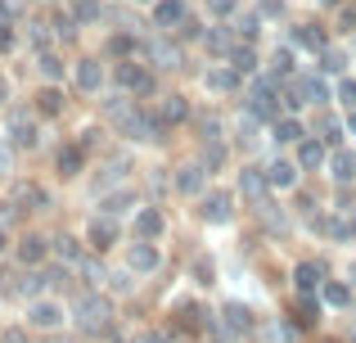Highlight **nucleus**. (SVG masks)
<instances>
[{
    "instance_id": "obj_1",
    "label": "nucleus",
    "mask_w": 356,
    "mask_h": 343,
    "mask_svg": "<svg viewBox=\"0 0 356 343\" xmlns=\"http://www.w3.org/2000/svg\"><path fill=\"white\" fill-rule=\"evenodd\" d=\"M77 326L81 335H104L108 326H113V303L104 298V294H77Z\"/></svg>"
},
{
    "instance_id": "obj_2",
    "label": "nucleus",
    "mask_w": 356,
    "mask_h": 343,
    "mask_svg": "<svg viewBox=\"0 0 356 343\" xmlns=\"http://www.w3.org/2000/svg\"><path fill=\"white\" fill-rule=\"evenodd\" d=\"M113 77H118V86H122V90H131V95H149V90H154V68H149V63L122 59Z\"/></svg>"
},
{
    "instance_id": "obj_3",
    "label": "nucleus",
    "mask_w": 356,
    "mask_h": 343,
    "mask_svg": "<svg viewBox=\"0 0 356 343\" xmlns=\"http://www.w3.org/2000/svg\"><path fill=\"white\" fill-rule=\"evenodd\" d=\"M36 118L32 113H23V109H14V113H9V150H36Z\"/></svg>"
},
{
    "instance_id": "obj_4",
    "label": "nucleus",
    "mask_w": 356,
    "mask_h": 343,
    "mask_svg": "<svg viewBox=\"0 0 356 343\" xmlns=\"http://www.w3.org/2000/svg\"><path fill=\"white\" fill-rule=\"evenodd\" d=\"M63 326V308L54 298H32L27 308V330H59Z\"/></svg>"
},
{
    "instance_id": "obj_5",
    "label": "nucleus",
    "mask_w": 356,
    "mask_h": 343,
    "mask_svg": "<svg viewBox=\"0 0 356 343\" xmlns=\"http://www.w3.org/2000/svg\"><path fill=\"white\" fill-rule=\"evenodd\" d=\"M145 59H149V68H181V45L176 41H167V36H154V41L145 45Z\"/></svg>"
},
{
    "instance_id": "obj_6",
    "label": "nucleus",
    "mask_w": 356,
    "mask_h": 343,
    "mask_svg": "<svg viewBox=\"0 0 356 343\" xmlns=\"http://www.w3.org/2000/svg\"><path fill=\"white\" fill-rule=\"evenodd\" d=\"M302 168H298V159H270L266 163V185L270 190H293Z\"/></svg>"
},
{
    "instance_id": "obj_7",
    "label": "nucleus",
    "mask_w": 356,
    "mask_h": 343,
    "mask_svg": "<svg viewBox=\"0 0 356 343\" xmlns=\"http://www.w3.org/2000/svg\"><path fill=\"white\" fill-rule=\"evenodd\" d=\"M325 163H330V145L321 136H302L298 141V168L312 172V168H325Z\"/></svg>"
},
{
    "instance_id": "obj_8",
    "label": "nucleus",
    "mask_w": 356,
    "mask_h": 343,
    "mask_svg": "<svg viewBox=\"0 0 356 343\" xmlns=\"http://www.w3.org/2000/svg\"><path fill=\"white\" fill-rule=\"evenodd\" d=\"M185 18H190V5H185V0H154V27L172 32V27H181Z\"/></svg>"
},
{
    "instance_id": "obj_9",
    "label": "nucleus",
    "mask_w": 356,
    "mask_h": 343,
    "mask_svg": "<svg viewBox=\"0 0 356 343\" xmlns=\"http://www.w3.org/2000/svg\"><path fill=\"white\" fill-rule=\"evenodd\" d=\"M203 217H208L212 226H226V221L235 217V199H230L226 190H212L208 199H203Z\"/></svg>"
},
{
    "instance_id": "obj_10",
    "label": "nucleus",
    "mask_w": 356,
    "mask_h": 343,
    "mask_svg": "<svg viewBox=\"0 0 356 343\" xmlns=\"http://www.w3.org/2000/svg\"><path fill=\"white\" fill-rule=\"evenodd\" d=\"M158 262H163V257H158V248L149 244V239H136V244L127 248V266H131V271H140V276L158 271Z\"/></svg>"
},
{
    "instance_id": "obj_11",
    "label": "nucleus",
    "mask_w": 356,
    "mask_h": 343,
    "mask_svg": "<svg viewBox=\"0 0 356 343\" xmlns=\"http://www.w3.org/2000/svg\"><path fill=\"white\" fill-rule=\"evenodd\" d=\"M86 239H90V248H99V253H104V248H113L118 244V217H104V212H99V217L90 221Z\"/></svg>"
},
{
    "instance_id": "obj_12",
    "label": "nucleus",
    "mask_w": 356,
    "mask_h": 343,
    "mask_svg": "<svg viewBox=\"0 0 356 343\" xmlns=\"http://www.w3.org/2000/svg\"><path fill=\"white\" fill-rule=\"evenodd\" d=\"M203 50H208V54H221V59H226V54L235 50V27H230V23L208 27V32H203Z\"/></svg>"
},
{
    "instance_id": "obj_13",
    "label": "nucleus",
    "mask_w": 356,
    "mask_h": 343,
    "mask_svg": "<svg viewBox=\"0 0 356 343\" xmlns=\"http://www.w3.org/2000/svg\"><path fill=\"white\" fill-rule=\"evenodd\" d=\"M325 168H330V176L339 185H348V181H356V154L343 150V145H334V154H330V163H325Z\"/></svg>"
},
{
    "instance_id": "obj_14",
    "label": "nucleus",
    "mask_w": 356,
    "mask_h": 343,
    "mask_svg": "<svg viewBox=\"0 0 356 343\" xmlns=\"http://www.w3.org/2000/svg\"><path fill=\"white\" fill-rule=\"evenodd\" d=\"M203 185H208V168H203V163H185V168H176V190H181V194H203Z\"/></svg>"
},
{
    "instance_id": "obj_15",
    "label": "nucleus",
    "mask_w": 356,
    "mask_h": 343,
    "mask_svg": "<svg viewBox=\"0 0 356 343\" xmlns=\"http://www.w3.org/2000/svg\"><path fill=\"white\" fill-rule=\"evenodd\" d=\"M14 199H18V208H23V212L50 208V194H45L41 185H32V181H18V185H14Z\"/></svg>"
},
{
    "instance_id": "obj_16",
    "label": "nucleus",
    "mask_w": 356,
    "mask_h": 343,
    "mask_svg": "<svg viewBox=\"0 0 356 343\" xmlns=\"http://www.w3.org/2000/svg\"><path fill=\"white\" fill-rule=\"evenodd\" d=\"M45 257H50V244H45L41 235H23L18 239V262L23 266H41Z\"/></svg>"
},
{
    "instance_id": "obj_17",
    "label": "nucleus",
    "mask_w": 356,
    "mask_h": 343,
    "mask_svg": "<svg viewBox=\"0 0 356 343\" xmlns=\"http://www.w3.org/2000/svg\"><path fill=\"white\" fill-rule=\"evenodd\" d=\"M190 118V99L185 95H163V104H158V122L163 127H176Z\"/></svg>"
},
{
    "instance_id": "obj_18",
    "label": "nucleus",
    "mask_w": 356,
    "mask_h": 343,
    "mask_svg": "<svg viewBox=\"0 0 356 343\" xmlns=\"http://www.w3.org/2000/svg\"><path fill=\"white\" fill-rule=\"evenodd\" d=\"M239 190H243V199H252V203H266V172H257V168H243L239 172Z\"/></svg>"
},
{
    "instance_id": "obj_19",
    "label": "nucleus",
    "mask_w": 356,
    "mask_h": 343,
    "mask_svg": "<svg viewBox=\"0 0 356 343\" xmlns=\"http://www.w3.org/2000/svg\"><path fill=\"white\" fill-rule=\"evenodd\" d=\"M221 326H226V335H248V330H252V312L243 308V303H226Z\"/></svg>"
},
{
    "instance_id": "obj_20",
    "label": "nucleus",
    "mask_w": 356,
    "mask_h": 343,
    "mask_svg": "<svg viewBox=\"0 0 356 343\" xmlns=\"http://www.w3.org/2000/svg\"><path fill=\"white\" fill-rule=\"evenodd\" d=\"M77 86L86 90V95H95V90L104 86V63L99 59H81L77 63Z\"/></svg>"
},
{
    "instance_id": "obj_21",
    "label": "nucleus",
    "mask_w": 356,
    "mask_h": 343,
    "mask_svg": "<svg viewBox=\"0 0 356 343\" xmlns=\"http://www.w3.org/2000/svg\"><path fill=\"white\" fill-rule=\"evenodd\" d=\"M203 86L217 90V95H226V90L239 86V72H235V68H221V63H212V68L203 72Z\"/></svg>"
},
{
    "instance_id": "obj_22",
    "label": "nucleus",
    "mask_w": 356,
    "mask_h": 343,
    "mask_svg": "<svg viewBox=\"0 0 356 343\" xmlns=\"http://www.w3.org/2000/svg\"><path fill=\"white\" fill-rule=\"evenodd\" d=\"M270 136H275L280 145H298V141H302L307 131H302V122H298L293 113H280L275 122H270Z\"/></svg>"
},
{
    "instance_id": "obj_23",
    "label": "nucleus",
    "mask_w": 356,
    "mask_h": 343,
    "mask_svg": "<svg viewBox=\"0 0 356 343\" xmlns=\"http://www.w3.org/2000/svg\"><path fill=\"white\" fill-rule=\"evenodd\" d=\"M293 285H298V294H316V289L325 285V266H321V262H302V266L293 271Z\"/></svg>"
},
{
    "instance_id": "obj_24",
    "label": "nucleus",
    "mask_w": 356,
    "mask_h": 343,
    "mask_svg": "<svg viewBox=\"0 0 356 343\" xmlns=\"http://www.w3.org/2000/svg\"><path fill=\"white\" fill-rule=\"evenodd\" d=\"M54 168H59V176H77L86 168V150H81V145H63L59 159H54Z\"/></svg>"
},
{
    "instance_id": "obj_25",
    "label": "nucleus",
    "mask_w": 356,
    "mask_h": 343,
    "mask_svg": "<svg viewBox=\"0 0 356 343\" xmlns=\"http://www.w3.org/2000/svg\"><path fill=\"white\" fill-rule=\"evenodd\" d=\"M293 41L302 45V50H316V54H321L325 45H330V36H325L316 23H298V27H293Z\"/></svg>"
},
{
    "instance_id": "obj_26",
    "label": "nucleus",
    "mask_w": 356,
    "mask_h": 343,
    "mask_svg": "<svg viewBox=\"0 0 356 343\" xmlns=\"http://www.w3.org/2000/svg\"><path fill=\"white\" fill-rule=\"evenodd\" d=\"M136 235L140 239H158L163 235V212L158 208H140L136 212Z\"/></svg>"
},
{
    "instance_id": "obj_27",
    "label": "nucleus",
    "mask_w": 356,
    "mask_h": 343,
    "mask_svg": "<svg viewBox=\"0 0 356 343\" xmlns=\"http://www.w3.org/2000/svg\"><path fill=\"white\" fill-rule=\"evenodd\" d=\"M36 113H41V118H59L63 113V90L45 86L41 95H36Z\"/></svg>"
},
{
    "instance_id": "obj_28",
    "label": "nucleus",
    "mask_w": 356,
    "mask_h": 343,
    "mask_svg": "<svg viewBox=\"0 0 356 343\" xmlns=\"http://www.w3.org/2000/svg\"><path fill=\"white\" fill-rule=\"evenodd\" d=\"M226 59H230V68H235V72H248V77L257 72V50H252V45H235Z\"/></svg>"
},
{
    "instance_id": "obj_29",
    "label": "nucleus",
    "mask_w": 356,
    "mask_h": 343,
    "mask_svg": "<svg viewBox=\"0 0 356 343\" xmlns=\"http://www.w3.org/2000/svg\"><path fill=\"white\" fill-rule=\"evenodd\" d=\"M131 203H136V194H131V190H118V194H104V199H99V212H104V217H122Z\"/></svg>"
},
{
    "instance_id": "obj_30",
    "label": "nucleus",
    "mask_w": 356,
    "mask_h": 343,
    "mask_svg": "<svg viewBox=\"0 0 356 343\" xmlns=\"http://www.w3.org/2000/svg\"><path fill=\"white\" fill-rule=\"evenodd\" d=\"M321 294H325L330 308H348V303H352V285H343V280H325Z\"/></svg>"
},
{
    "instance_id": "obj_31",
    "label": "nucleus",
    "mask_w": 356,
    "mask_h": 343,
    "mask_svg": "<svg viewBox=\"0 0 356 343\" xmlns=\"http://www.w3.org/2000/svg\"><path fill=\"white\" fill-rule=\"evenodd\" d=\"M343 68H348V54H343L339 45H325V50H321V72H330V77H339Z\"/></svg>"
},
{
    "instance_id": "obj_32",
    "label": "nucleus",
    "mask_w": 356,
    "mask_h": 343,
    "mask_svg": "<svg viewBox=\"0 0 356 343\" xmlns=\"http://www.w3.org/2000/svg\"><path fill=\"white\" fill-rule=\"evenodd\" d=\"M50 253H59L63 262H81V257H86V253H81V244H77L72 235H59V239L50 244Z\"/></svg>"
},
{
    "instance_id": "obj_33",
    "label": "nucleus",
    "mask_w": 356,
    "mask_h": 343,
    "mask_svg": "<svg viewBox=\"0 0 356 343\" xmlns=\"http://www.w3.org/2000/svg\"><path fill=\"white\" fill-rule=\"evenodd\" d=\"M316 127H321V141L325 145H339L343 131H348V122H339V118H316Z\"/></svg>"
},
{
    "instance_id": "obj_34",
    "label": "nucleus",
    "mask_w": 356,
    "mask_h": 343,
    "mask_svg": "<svg viewBox=\"0 0 356 343\" xmlns=\"http://www.w3.org/2000/svg\"><path fill=\"white\" fill-rule=\"evenodd\" d=\"M221 163H226V145H221V141H203V168L217 172Z\"/></svg>"
},
{
    "instance_id": "obj_35",
    "label": "nucleus",
    "mask_w": 356,
    "mask_h": 343,
    "mask_svg": "<svg viewBox=\"0 0 356 343\" xmlns=\"http://www.w3.org/2000/svg\"><path fill=\"white\" fill-rule=\"evenodd\" d=\"M99 14H104L99 0H72V18H77V23H95Z\"/></svg>"
},
{
    "instance_id": "obj_36",
    "label": "nucleus",
    "mask_w": 356,
    "mask_h": 343,
    "mask_svg": "<svg viewBox=\"0 0 356 343\" xmlns=\"http://www.w3.org/2000/svg\"><path fill=\"white\" fill-rule=\"evenodd\" d=\"M36 68H41V77H63V63H59V54H50V50H41L36 54Z\"/></svg>"
},
{
    "instance_id": "obj_37",
    "label": "nucleus",
    "mask_w": 356,
    "mask_h": 343,
    "mask_svg": "<svg viewBox=\"0 0 356 343\" xmlns=\"http://www.w3.org/2000/svg\"><path fill=\"white\" fill-rule=\"evenodd\" d=\"M334 99H339L343 109H356V77H339V86H334Z\"/></svg>"
},
{
    "instance_id": "obj_38",
    "label": "nucleus",
    "mask_w": 356,
    "mask_h": 343,
    "mask_svg": "<svg viewBox=\"0 0 356 343\" xmlns=\"http://www.w3.org/2000/svg\"><path fill=\"white\" fill-rule=\"evenodd\" d=\"M199 131H203V141H226V122H221L217 113H208V118H203V122H199Z\"/></svg>"
},
{
    "instance_id": "obj_39",
    "label": "nucleus",
    "mask_w": 356,
    "mask_h": 343,
    "mask_svg": "<svg viewBox=\"0 0 356 343\" xmlns=\"http://www.w3.org/2000/svg\"><path fill=\"white\" fill-rule=\"evenodd\" d=\"M181 326L185 330H203V326H208V312H203V308H194V303H185V308H181Z\"/></svg>"
},
{
    "instance_id": "obj_40",
    "label": "nucleus",
    "mask_w": 356,
    "mask_h": 343,
    "mask_svg": "<svg viewBox=\"0 0 356 343\" xmlns=\"http://www.w3.org/2000/svg\"><path fill=\"white\" fill-rule=\"evenodd\" d=\"M77 266H81V276H86V285H104V280H108V271L95 262V257H81Z\"/></svg>"
},
{
    "instance_id": "obj_41",
    "label": "nucleus",
    "mask_w": 356,
    "mask_h": 343,
    "mask_svg": "<svg viewBox=\"0 0 356 343\" xmlns=\"http://www.w3.org/2000/svg\"><path fill=\"white\" fill-rule=\"evenodd\" d=\"M275 72H280V77L293 72V50H275V54H270V77H275Z\"/></svg>"
},
{
    "instance_id": "obj_42",
    "label": "nucleus",
    "mask_w": 356,
    "mask_h": 343,
    "mask_svg": "<svg viewBox=\"0 0 356 343\" xmlns=\"http://www.w3.org/2000/svg\"><path fill=\"white\" fill-rule=\"evenodd\" d=\"M316 303H312V294H302V303H298V326H316Z\"/></svg>"
},
{
    "instance_id": "obj_43",
    "label": "nucleus",
    "mask_w": 356,
    "mask_h": 343,
    "mask_svg": "<svg viewBox=\"0 0 356 343\" xmlns=\"http://www.w3.org/2000/svg\"><path fill=\"white\" fill-rule=\"evenodd\" d=\"M23 217V208H18V199L9 194V199H0V226H9V221H18Z\"/></svg>"
},
{
    "instance_id": "obj_44",
    "label": "nucleus",
    "mask_w": 356,
    "mask_h": 343,
    "mask_svg": "<svg viewBox=\"0 0 356 343\" xmlns=\"http://www.w3.org/2000/svg\"><path fill=\"white\" fill-rule=\"evenodd\" d=\"M235 9H239V0H208L212 18H235Z\"/></svg>"
},
{
    "instance_id": "obj_45",
    "label": "nucleus",
    "mask_w": 356,
    "mask_h": 343,
    "mask_svg": "<svg viewBox=\"0 0 356 343\" xmlns=\"http://www.w3.org/2000/svg\"><path fill=\"white\" fill-rule=\"evenodd\" d=\"M108 50H113V54H131V50H136V41H131V36H113Z\"/></svg>"
},
{
    "instance_id": "obj_46",
    "label": "nucleus",
    "mask_w": 356,
    "mask_h": 343,
    "mask_svg": "<svg viewBox=\"0 0 356 343\" xmlns=\"http://www.w3.org/2000/svg\"><path fill=\"white\" fill-rule=\"evenodd\" d=\"M14 45V27H9V18H0V50H9Z\"/></svg>"
},
{
    "instance_id": "obj_47",
    "label": "nucleus",
    "mask_w": 356,
    "mask_h": 343,
    "mask_svg": "<svg viewBox=\"0 0 356 343\" xmlns=\"http://www.w3.org/2000/svg\"><path fill=\"white\" fill-rule=\"evenodd\" d=\"M108 285H113L118 294H131V276L127 271H122V276H108Z\"/></svg>"
},
{
    "instance_id": "obj_48",
    "label": "nucleus",
    "mask_w": 356,
    "mask_h": 343,
    "mask_svg": "<svg viewBox=\"0 0 356 343\" xmlns=\"http://www.w3.org/2000/svg\"><path fill=\"white\" fill-rule=\"evenodd\" d=\"M0 343H32V339H27V330H9V335L0 339Z\"/></svg>"
},
{
    "instance_id": "obj_49",
    "label": "nucleus",
    "mask_w": 356,
    "mask_h": 343,
    "mask_svg": "<svg viewBox=\"0 0 356 343\" xmlns=\"http://www.w3.org/2000/svg\"><path fill=\"white\" fill-rule=\"evenodd\" d=\"M18 14V0H0V18H14Z\"/></svg>"
},
{
    "instance_id": "obj_50",
    "label": "nucleus",
    "mask_w": 356,
    "mask_h": 343,
    "mask_svg": "<svg viewBox=\"0 0 356 343\" xmlns=\"http://www.w3.org/2000/svg\"><path fill=\"white\" fill-rule=\"evenodd\" d=\"M5 99H9V77L0 72V104H5Z\"/></svg>"
},
{
    "instance_id": "obj_51",
    "label": "nucleus",
    "mask_w": 356,
    "mask_h": 343,
    "mask_svg": "<svg viewBox=\"0 0 356 343\" xmlns=\"http://www.w3.org/2000/svg\"><path fill=\"white\" fill-rule=\"evenodd\" d=\"M343 122H348V131L356 136V109H348V118H343Z\"/></svg>"
},
{
    "instance_id": "obj_52",
    "label": "nucleus",
    "mask_w": 356,
    "mask_h": 343,
    "mask_svg": "<svg viewBox=\"0 0 356 343\" xmlns=\"http://www.w3.org/2000/svg\"><path fill=\"white\" fill-rule=\"evenodd\" d=\"M5 248H9V235H5V226H0V253H5Z\"/></svg>"
},
{
    "instance_id": "obj_53",
    "label": "nucleus",
    "mask_w": 356,
    "mask_h": 343,
    "mask_svg": "<svg viewBox=\"0 0 356 343\" xmlns=\"http://www.w3.org/2000/svg\"><path fill=\"white\" fill-rule=\"evenodd\" d=\"M348 235L356 239V212H352V221H348Z\"/></svg>"
},
{
    "instance_id": "obj_54",
    "label": "nucleus",
    "mask_w": 356,
    "mask_h": 343,
    "mask_svg": "<svg viewBox=\"0 0 356 343\" xmlns=\"http://www.w3.org/2000/svg\"><path fill=\"white\" fill-rule=\"evenodd\" d=\"M5 163H9V150H0V172H5Z\"/></svg>"
},
{
    "instance_id": "obj_55",
    "label": "nucleus",
    "mask_w": 356,
    "mask_h": 343,
    "mask_svg": "<svg viewBox=\"0 0 356 343\" xmlns=\"http://www.w3.org/2000/svg\"><path fill=\"white\" fill-rule=\"evenodd\" d=\"M45 343H68V339H45Z\"/></svg>"
},
{
    "instance_id": "obj_56",
    "label": "nucleus",
    "mask_w": 356,
    "mask_h": 343,
    "mask_svg": "<svg viewBox=\"0 0 356 343\" xmlns=\"http://www.w3.org/2000/svg\"><path fill=\"white\" fill-rule=\"evenodd\" d=\"M136 5H154V0H136Z\"/></svg>"
},
{
    "instance_id": "obj_57",
    "label": "nucleus",
    "mask_w": 356,
    "mask_h": 343,
    "mask_svg": "<svg viewBox=\"0 0 356 343\" xmlns=\"http://www.w3.org/2000/svg\"><path fill=\"white\" fill-rule=\"evenodd\" d=\"M352 276H356V266H352ZM352 285H356V280H352Z\"/></svg>"
}]
</instances>
